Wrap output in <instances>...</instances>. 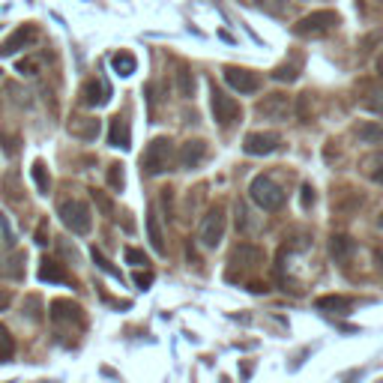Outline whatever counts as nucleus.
<instances>
[{
  "mask_svg": "<svg viewBox=\"0 0 383 383\" xmlns=\"http://www.w3.org/2000/svg\"><path fill=\"white\" fill-rule=\"evenodd\" d=\"M177 159V150H174V141L171 138H156L150 141V147L144 150V171L147 174H165V171H171V165H174Z\"/></svg>",
  "mask_w": 383,
  "mask_h": 383,
  "instance_id": "f257e3e1",
  "label": "nucleus"
},
{
  "mask_svg": "<svg viewBox=\"0 0 383 383\" xmlns=\"http://www.w3.org/2000/svg\"><path fill=\"white\" fill-rule=\"evenodd\" d=\"M338 22H341L338 13H332V9H318V13H308L306 18H299L294 30L306 39H315V36H327L329 30H336Z\"/></svg>",
  "mask_w": 383,
  "mask_h": 383,
  "instance_id": "f03ea898",
  "label": "nucleus"
},
{
  "mask_svg": "<svg viewBox=\"0 0 383 383\" xmlns=\"http://www.w3.org/2000/svg\"><path fill=\"white\" fill-rule=\"evenodd\" d=\"M249 195H251V201H255L258 207H264V210H279L281 204H285V192H281V186L276 183L273 177H267V174L251 180Z\"/></svg>",
  "mask_w": 383,
  "mask_h": 383,
  "instance_id": "7ed1b4c3",
  "label": "nucleus"
},
{
  "mask_svg": "<svg viewBox=\"0 0 383 383\" xmlns=\"http://www.w3.org/2000/svg\"><path fill=\"white\" fill-rule=\"evenodd\" d=\"M60 213V221L72 230V234L84 237L90 234V228H93V219H90V207L84 204V201H63V204L57 207Z\"/></svg>",
  "mask_w": 383,
  "mask_h": 383,
  "instance_id": "20e7f679",
  "label": "nucleus"
},
{
  "mask_svg": "<svg viewBox=\"0 0 383 383\" xmlns=\"http://www.w3.org/2000/svg\"><path fill=\"white\" fill-rule=\"evenodd\" d=\"M221 237H225V210L216 204V207L207 210L204 219H201V243L207 249H219Z\"/></svg>",
  "mask_w": 383,
  "mask_h": 383,
  "instance_id": "39448f33",
  "label": "nucleus"
},
{
  "mask_svg": "<svg viewBox=\"0 0 383 383\" xmlns=\"http://www.w3.org/2000/svg\"><path fill=\"white\" fill-rule=\"evenodd\" d=\"M225 84L230 90H237V93H258L260 78L243 66H225Z\"/></svg>",
  "mask_w": 383,
  "mask_h": 383,
  "instance_id": "423d86ee",
  "label": "nucleus"
},
{
  "mask_svg": "<svg viewBox=\"0 0 383 383\" xmlns=\"http://www.w3.org/2000/svg\"><path fill=\"white\" fill-rule=\"evenodd\" d=\"M36 36H39V30H36L33 24H22V27H18L13 36H6L3 42H0V57L18 54V52H22V48L33 45V42H36Z\"/></svg>",
  "mask_w": 383,
  "mask_h": 383,
  "instance_id": "0eeeda50",
  "label": "nucleus"
},
{
  "mask_svg": "<svg viewBox=\"0 0 383 383\" xmlns=\"http://www.w3.org/2000/svg\"><path fill=\"white\" fill-rule=\"evenodd\" d=\"M213 117L219 126H230L240 120V105L237 99H230L228 93H221V90H213Z\"/></svg>",
  "mask_w": 383,
  "mask_h": 383,
  "instance_id": "6e6552de",
  "label": "nucleus"
},
{
  "mask_svg": "<svg viewBox=\"0 0 383 383\" xmlns=\"http://www.w3.org/2000/svg\"><path fill=\"white\" fill-rule=\"evenodd\" d=\"M279 135L273 132H249L246 141H243V150L249 156H269V153H276L279 150Z\"/></svg>",
  "mask_w": 383,
  "mask_h": 383,
  "instance_id": "1a4fd4ad",
  "label": "nucleus"
},
{
  "mask_svg": "<svg viewBox=\"0 0 383 383\" xmlns=\"http://www.w3.org/2000/svg\"><path fill=\"white\" fill-rule=\"evenodd\" d=\"M260 264H264V251H260V246H237L234 255H230V267L237 269H258ZM234 273H230V279H234Z\"/></svg>",
  "mask_w": 383,
  "mask_h": 383,
  "instance_id": "9d476101",
  "label": "nucleus"
},
{
  "mask_svg": "<svg viewBox=\"0 0 383 383\" xmlns=\"http://www.w3.org/2000/svg\"><path fill=\"white\" fill-rule=\"evenodd\" d=\"M258 114L267 117V120H288L290 114V99L285 93H273V96H264L258 102Z\"/></svg>",
  "mask_w": 383,
  "mask_h": 383,
  "instance_id": "9b49d317",
  "label": "nucleus"
},
{
  "mask_svg": "<svg viewBox=\"0 0 383 383\" xmlns=\"http://www.w3.org/2000/svg\"><path fill=\"white\" fill-rule=\"evenodd\" d=\"M52 320L54 324H81V306L72 299H54L52 302Z\"/></svg>",
  "mask_w": 383,
  "mask_h": 383,
  "instance_id": "f8f14e48",
  "label": "nucleus"
},
{
  "mask_svg": "<svg viewBox=\"0 0 383 383\" xmlns=\"http://www.w3.org/2000/svg\"><path fill=\"white\" fill-rule=\"evenodd\" d=\"M204 156H207V141H201V138H192V141H186L183 147H180V165H183L186 171H192V168H198L201 162H204Z\"/></svg>",
  "mask_w": 383,
  "mask_h": 383,
  "instance_id": "ddd939ff",
  "label": "nucleus"
},
{
  "mask_svg": "<svg viewBox=\"0 0 383 383\" xmlns=\"http://www.w3.org/2000/svg\"><path fill=\"white\" fill-rule=\"evenodd\" d=\"M315 308L318 311H329V315H347L354 308V299L350 297H338V294H327V297H318L315 299Z\"/></svg>",
  "mask_w": 383,
  "mask_h": 383,
  "instance_id": "4468645a",
  "label": "nucleus"
},
{
  "mask_svg": "<svg viewBox=\"0 0 383 383\" xmlns=\"http://www.w3.org/2000/svg\"><path fill=\"white\" fill-rule=\"evenodd\" d=\"M81 99H84V105H90V108L108 105V99H111V84H105V81H87V87L81 90Z\"/></svg>",
  "mask_w": 383,
  "mask_h": 383,
  "instance_id": "2eb2a0df",
  "label": "nucleus"
},
{
  "mask_svg": "<svg viewBox=\"0 0 383 383\" xmlns=\"http://www.w3.org/2000/svg\"><path fill=\"white\" fill-rule=\"evenodd\" d=\"M69 132H72L75 138L93 141L99 135V120H93V117H75V120H69Z\"/></svg>",
  "mask_w": 383,
  "mask_h": 383,
  "instance_id": "dca6fc26",
  "label": "nucleus"
},
{
  "mask_svg": "<svg viewBox=\"0 0 383 383\" xmlns=\"http://www.w3.org/2000/svg\"><path fill=\"white\" fill-rule=\"evenodd\" d=\"M354 249H357V243L350 240L347 234H332V240H329V255L336 258V260H347L350 255H354Z\"/></svg>",
  "mask_w": 383,
  "mask_h": 383,
  "instance_id": "f3484780",
  "label": "nucleus"
},
{
  "mask_svg": "<svg viewBox=\"0 0 383 383\" xmlns=\"http://www.w3.org/2000/svg\"><path fill=\"white\" fill-rule=\"evenodd\" d=\"M108 144H114V147H120V150H126V147H129V126H126V120H123V117H114V120H111Z\"/></svg>",
  "mask_w": 383,
  "mask_h": 383,
  "instance_id": "a211bd4d",
  "label": "nucleus"
},
{
  "mask_svg": "<svg viewBox=\"0 0 383 383\" xmlns=\"http://www.w3.org/2000/svg\"><path fill=\"white\" fill-rule=\"evenodd\" d=\"M39 279H42V281H69L66 269L60 267L57 260H52V258L39 260Z\"/></svg>",
  "mask_w": 383,
  "mask_h": 383,
  "instance_id": "6ab92c4d",
  "label": "nucleus"
},
{
  "mask_svg": "<svg viewBox=\"0 0 383 383\" xmlns=\"http://www.w3.org/2000/svg\"><path fill=\"white\" fill-rule=\"evenodd\" d=\"M362 171H366V177L371 180V183H380L383 186V150L371 153L366 162H362Z\"/></svg>",
  "mask_w": 383,
  "mask_h": 383,
  "instance_id": "aec40b11",
  "label": "nucleus"
},
{
  "mask_svg": "<svg viewBox=\"0 0 383 383\" xmlns=\"http://www.w3.org/2000/svg\"><path fill=\"white\" fill-rule=\"evenodd\" d=\"M357 138L362 144H383V126L375 123V120H368V123L357 126Z\"/></svg>",
  "mask_w": 383,
  "mask_h": 383,
  "instance_id": "412c9836",
  "label": "nucleus"
},
{
  "mask_svg": "<svg viewBox=\"0 0 383 383\" xmlns=\"http://www.w3.org/2000/svg\"><path fill=\"white\" fill-rule=\"evenodd\" d=\"M111 66H114V72L117 75H132L135 72V57L129 54V52H117L114 57H111Z\"/></svg>",
  "mask_w": 383,
  "mask_h": 383,
  "instance_id": "4be33fe9",
  "label": "nucleus"
},
{
  "mask_svg": "<svg viewBox=\"0 0 383 383\" xmlns=\"http://www.w3.org/2000/svg\"><path fill=\"white\" fill-rule=\"evenodd\" d=\"M147 230H150V243L156 246L159 255H165V240H162V228H159V221H156V210L147 219Z\"/></svg>",
  "mask_w": 383,
  "mask_h": 383,
  "instance_id": "5701e85b",
  "label": "nucleus"
},
{
  "mask_svg": "<svg viewBox=\"0 0 383 383\" xmlns=\"http://www.w3.org/2000/svg\"><path fill=\"white\" fill-rule=\"evenodd\" d=\"M30 174H33V183H36V189L42 192V195H48V192H52V180H48V171H45L42 162H33V165H30Z\"/></svg>",
  "mask_w": 383,
  "mask_h": 383,
  "instance_id": "b1692460",
  "label": "nucleus"
},
{
  "mask_svg": "<svg viewBox=\"0 0 383 383\" xmlns=\"http://www.w3.org/2000/svg\"><path fill=\"white\" fill-rule=\"evenodd\" d=\"M0 147H3V153L6 156H18L22 153V138L13 135V132H6V129H0Z\"/></svg>",
  "mask_w": 383,
  "mask_h": 383,
  "instance_id": "393cba45",
  "label": "nucleus"
},
{
  "mask_svg": "<svg viewBox=\"0 0 383 383\" xmlns=\"http://www.w3.org/2000/svg\"><path fill=\"white\" fill-rule=\"evenodd\" d=\"M3 195H6V201H24V195H22V183H18V174H15V171L3 177Z\"/></svg>",
  "mask_w": 383,
  "mask_h": 383,
  "instance_id": "a878e982",
  "label": "nucleus"
},
{
  "mask_svg": "<svg viewBox=\"0 0 383 383\" xmlns=\"http://www.w3.org/2000/svg\"><path fill=\"white\" fill-rule=\"evenodd\" d=\"M13 357H15V341L9 336V329L0 324V362H9Z\"/></svg>",
  "mask_w": 383,
  "mask_h": 383,
  "instance_id": "bb28decb",
  "label": "nucleus"
},
{
  "mask_svg": "<svg viewBox=\"0 0 383 383\" xmlns=\"http://www.w3.org/2000/svg\"><path fill=\"white\" fill-rule=\"evenodd\" d=\"M273 78H276V81H285V84L297 81V78H299V63H281V66H276L273 69Z\"/></svg>",
  "mask_w": 383,
  "mask_h": 383,
  "instance_id": "cd10ccee",
  "label": "nucleus"
},
{
  "mask_svg": "<svg viewBox=\"0 0 383 383\" xmlns=\"http://www.w3.org/2000/svg\"><path fill=\"white\" fill-rule=\"evenodd\" d=\"M177 87H180V96H195V81H192V72L186 66H180V72H177Z\"/></svg>",
  "mask_w": 383,
  "mask_h": 383,
  "instance_id": "c85d7f7f",
  "label": "nucleus"
},
{
  "mask_svg": "<svg viewBox=\"0 0 383 383\" xmlns=\"http://www.w3.org/2000/svg\"><path fill=\"white\" fill-rule=\"evenodd\" d=\"M123 183H126V177H123V165H120V162L108 165V186L114 189V192H123Z\"/></svg>",
  "mask_w": 383,
  "mask_h": 383,
  "instance_id": "c756f323",
  "label": "nucleus"
},
{
  "mask_svg": "<svg viewBox=\"0 0 383 383\" xmlns=\"http://www.w3.org/2000/svg\"><path fill=\"white\" fill-rule=\"evenodd\" d=\"M90 255H93V260L99 264V269H105V273H108V276H114V279H123V276H120V269H117V267H111V260H108V258H105V255H102V251H99L96 246L90 249Z\"/></svg>",
  "mask_w": 383,
  "mask_h": 383,
  "instance_id": "7c9ffc66",
  "label": "nucleus"
},
{
  "mask_svg": "<svg viewBox=\"0 0 383 383\" xmlns=\"http://www.w3.org/2000/svg\"><path fill=\"white\" fill-rule=\"evenodd\" d=\"M368 96H371V99H366V108H368V111H377V114H383V90H371Z\"/></svg>",
  "mask_w": 383,
  "mask_h": 383,
  "instance_id": "2f4dec72",
  "label": "nucleus"
},
{
  "mask_svg": "<svg viewBox=\"0 0 383 383\" xmlns=\"http://www.w3.org/2000/svg\"><path fill=\"white\" fill-rule=\"evenodd\" d=\"M126 260H129L132 267H144V264H147V255H144L141 249H132V246H129V249H126Z\"/></svg>",
  "mask_w": 383,
  "mask_h": 383,
  "instance_id": "473e14b6",
  "label": "nucleus"
},
{
  "mask_svg": "<svg viewBox=\"0 0 383 383\" xmlns=\"http://www.w3.org/2000/svg\"><path fill=\"white\" fill-rule=\"evenodd\" d=\"M162 204H165L168 219H174V189H162Z\"/></svg>",
  "mask_w": 383,
  "mask_h": 383,
  "instance_id": "72a5a7b5",
  "label": "nucleus"
},
{
  "mask_svg": "<svg viewBox=\"0 0 383 383\" xmlns=\"http://www.w3.org/2000/svg\"><path fill=\"white\" fill-rule=\"evenodd\" d=\"M9 273H13L15 279H22V276H24V251H15V267L9 264Z\"/></svg>",
  "mask_w": 383,
  "mask_h": 383,
  "instance_id": "f704fd0d",
  "label": "nucleus"
},
{
  "mask_svg": "<svg viewBox=\"0 0 383 383\" xmlns=\"http://www.w3.org/2000/svg\"><path fill=\"white\" fill-rule=\"evenodd\" d=\"M18 72H22V75H36L39 63H36V60H18Z\"/></svg>",
  "mask_w": 383,
  "mask_h": 383,
  "instance_id": "c9c22d12",
  "label": "nucleus"
},
{
  "mask_svg": "<svg viewBox=\"0 0 383 383\" xmlns=\"http://www.w3.org/2000/svg\"><path fill=\"white\" fill-rule=\"evenodd\" d=\"M90 195H93L96 198V204L99 207H102V213H111V210H114V207H111V201L102 195V192H99V189H90Z\"/></svg>",
  "mask_w": 383,
  "mask_h": 383,
  "instance_id": "e433bc0d",
  "label": "nucleus"
},
{
  "mask_svg": "<svg viewBox=\"0 0 383 383\" xmlns=\"http://www.w3.org/2000/svg\"><path fill=\"white\" fill-rule=\"evenodd\" d=\"M0 228H3V234H6V243L13 246V243H15V230L9 228V221H6V216H3V213H0Z\"/></svg>",
  "mask_w": 383,
  "mask_h": 383,
  "instance_id": "4c0bfd02",
  "label": "nucleus"
},
{
  "mask_svg": "<svg viewBox=\"0 0 383 383\" xmlns=\"http://www.w3.org/2000/svg\"><path fill=\"white\" fill-rule=\"evenodd\" d=\"M36 243H39V246H45V243H48V225H45V221H39V230H36Z\"/></svg>",
  "mask_w": 383,
  "mask_h": 383,
  "instance_id": "58836bf2",
  "label": "nucleus"
},
{
  "mask_svg": "<svg viewBox=\"0 0 383 383\" xmlns=\"http://www.w3.org/2000/svg\"><path fill=\"white\" fill-rule=\"evenodd\" d=\"M9 302H13V294H9L6 288H0V311H6V308H9Z\"/></svg>",
  "mask_w": 383,
  "mask_h": 383,
  "instance_id": "ea45409f",
  "label": "nucleus"
},
{
  "mask_svg": "<svg viewBox=\"0 0 383 383\" xmlns=\"http://www.w3.org/2000/svg\"><path fill=\"white\" fill-rule=\"evenodd\" d=\"M302 201H306V207L315 204V192H311V186H302Z\"/></svg>",
  "mask_w": 383,
  "mask_h": 383,
  "instance_id": "a19ab883",
  "label": "nucleus"
},
{
  "mask_svg": "<svg viewBox=\"0 0 383 383\" xmlns=\"http://www.w3.org/2000/svg\"><path fill=\"white\" fill-rule=\"evenodd\" d=\"M135 281H138L141 288H147L150 281H153V276H150V273H138V276H135Z\"/></svg>",
  "mask_w": 383,
  "mask_h": 383,
  "instance_id": "79ce46f5",
  "label": "nucleus"
},
{
  "mask_svg": "<svg viewBox=\"0 0 383 383\" xmlns=\"http://www.w3.org/2000/svg\"><path fill=\"white\" fill-rule=\"evenodd\" d=\"M377 75H380V78H383V54H380V57H377Z\"/></svg>",
  "mask_w": 383,
  "mask_h": 383,
  "instance_id": "37998d69",
  "label": "nucleus"
},
{
  "mask_svg": "<svg viewBox=\"0 0 383 383\" xmlns=\"http://www.w3.org/2000/svg\"><path fill=\"white\" fill-rule=\"evenodd\" d=\"M377 221H380V228H383V213H380V219H377Z\"/></svg>",
  "mask_w": 383,
  "mask_h": 383,
  "instance_id": "c03bdc74",
  "label": "nucleus"
}]
</instances>
